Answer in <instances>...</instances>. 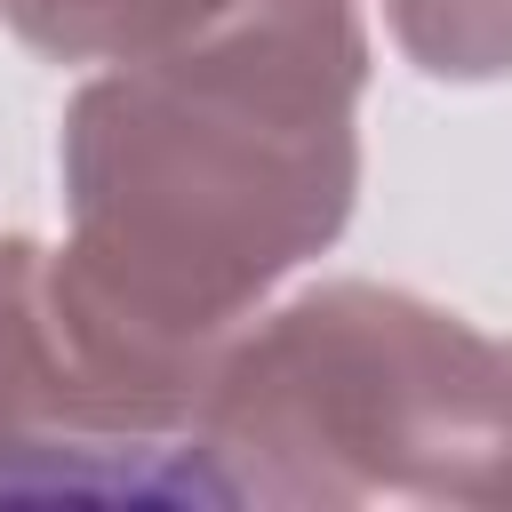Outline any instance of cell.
I'll return each instance as SVG.
<instances>
[{
	"instance_id": "1",
	"label": "cell",
	"mask_w": 512,
	"mask_h": 512,
	"mask_svg": "<svg viewBox=\"0 0 512 512\" xmlns=\"http://www.w3.org/2000/svg\"><path fill=\"white\" fill-rule=\"evenodd\" d=\"M360 0H216L176 40L72 88L56 288L80 344L192 416L216 352L360 200Z\"/></svg>"
},
{
	"instance_id": "2",
	"label": "cell",
	"mask_w": 512,
	"mask_h": 512,
	"mask_svg": "<svg viewBox=\"0 0 512 512\" xmlns=\"http://www.w3.org/2000/svg\"><path fill=\"white\" fill-rule=\"evenodd\" d=\"M192 432L224 504H504L512 336L416 288L320 280L216 352Z\"/></svg>"
},
{
	"instance_id": "3",
	"label": "cell",
	"mask_w": 512,
	"mask_h": 512,
	"mask_svg": "<svg viewBox=\"0 0 512 512\" xmlns=\"http://www.w3.org/2000/svg\"><path fill=\"white\" fill-rule=\"evenodd\" d=\"M0 504H224L192 416L80 344L32 232H0Z\"/></svg>"
},
{
	"instance_id": "4",
	"label": "cell",
	"mask_w": 512,
	"mask_h": 512,
	"mask_svg": "<svg viewBox=\"0 0 512 512\" xmlns=\"http://www.w3.org/2000/svg\"><path fill=\"white\" fill-rule=\"evenodd\" d=\"M208 8L216 0H0V24L48 64H120L176 40Z\"/></svg>"
},
{
	"instance_id": "5",
	"label": "cell",
	"mask_w": 512,
	"mask_h": 512,
	"mask_svg": "<svg viewBox=\"0 0 512 512\" xmlns=\"http://www.w3.org/2000/svg\"><path fill=\"white\" fill-rule=\"evenodd\" d=\"M384 24L424 80H512V0H384Z\"/></svg>"
},
{
	"instance_id": "6",
	"label": "cell",
	"mask_w": 512,
	"mask_h": 512,
	"mask_svg": "<svg viewBox=\"0 0 512 512\" xmlns=\"http://www.w3.org/2000/svg\"><path fill=\"white\" fill-rule=\"evenodd\" d=\"M504 504H512V480H504Z\"/></svg>"
}]
</instances>
